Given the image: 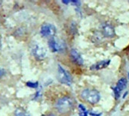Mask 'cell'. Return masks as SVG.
<instances>
[{"instance_id": "cell-1", "label": "cell", "mask_w": 129, "mask_h": 116, "mask_svg": "<svg viewBox=\"0 0 129 116\" xmlns=\"http://www.w3.org/2000/svg\"><path fill=\"white\" fill-rule=\"evenodd\" d=\"M73 100L70 97H64L59 99L55 105L57 112L62 115L69 113L73 108Z\"/></svg>"}, {"instance_id": "cell-2", "label": "cell", "mask_w": 129, "mask_h": 116, "mask_svg": "<svg viewBox=\"0 0 129 116\" xmlns=\"http://www.w3.org/2000/svg\"><path fill=\"white\" fill-rule=\"evenodd\" d=\"M82 98L91 104H95L100 101L101 96L98 91L93 89H85L82 93Z\"/></svg>"}, {"instance_id": "cell-3", "label": "cell", "mask_w": 129, "mask_h": 116, "mask_svg": "<svg viewBox=\"0 0 129 116\" xmlns=\"http://www.w3.org/2000/svg\"><path fill=\"white\" fill-rule=\"evenodd\" d=\"M57 79L62 84L67 85H70L72 83V77L70 74L60 66H58L57 68Z\"/></svg>"}, {"instance_id": "cell-4", "label": "cell", "mask_w": 129, "mask_h": 116, "mask_svg": "<svg viewBox=\"0 0 129 116\" xmlns=\"http://www.w3.org/2000/svg\"><path fill=\"white\" fill-rule=\"evenodd\" d=\"M32 54L36 59L42 60L45 58L47 55L46 49L39 44H35L32 47Z\"/></svg>"}, {"instance_id": "cell-5", "label": "cell", "mask_w": 129, "mask_h": 116, "mask_svg": "<svg viewBox=\"0 0 129 116\" xmlns=\"http://www.w3.org/2000/svg\"><path fill=\"white\" fill-rule=\"evenodd\" d=\"M40 32L43 37L53 38L54 35L56 34V28L54 25H52L51 23H44L41 26Z\"/></svg>"}, {"instance_id": "cell-6", "label": "cell", "mask_w": 129, "mask_h": 116, "mask_svg": "<svg viewBox=\"0 0 129 116\" xmlns=\"http://www.w3.org/2000/svg\"><path fill=\"white\" fill-rule=\"evenodd\" d=\"M48 46L53 52H59L63 51V46L61 42L54 38H51L48 42Z\"/></svg>"}, {"instance_id": "cell-7", "label": "cell", "mask_w": 129, "mask_h": 116, "mask_svg": "<svg viewBox=\"0 0 129 116\" xmlns=\"http://www.w3.org/2000/svg\"><path fill=\"white\" fill-rule=\"evenodd\" d=\"M102 32L104 36L107 38H111L115 35V29L113 26L108 23L103 24L102 26Z\"/></svg>"}, {"instance_id": "cell-8", "label": "cell", "mask_w": 129, "mask_h": 116, "mask_svg": "<svg viewBox=\"0 0 129 116\" xmlns=\"http://www.w3.org/2000/svg\"><path fill=\"white\" fill-rule=\"evenodd\" d=\"M127 86V80L125 79V78H122L121 79L118 83H117V85L116 87V88L114 89L115 91V94H116V97L118 99L122 93V91L126 88Z\"/></svg>"}, {"instance_id": "cell-9", "label": "cell", "mask_w": 129, "mask_h": 116, "mask_svg": "<svg viewBox=\"0 0 129 116\" xmlns=\"http://www.w3.org/2000/svg\"><path fill=\"white\" fill-rule=\"evenodd\" d=\"M71 54V57L73 59V60L77 63L78 65H82L83 64V59L81 56V54L75 49H73L70 52Z\"/></svg>"}, {"instance_id": "cell-10", "label": "cell", "mask_w": 129, "mask_h": 116, "mask_svg": "<svg viewBox=\"0 0 129 116\" xmlns=\"http://www.w3.org/2000/svg\"><path fill=\"white\" fill-rule=\"evenodd\" d=\"M110 63V60H103V61H101L98 63H96L95 65L92 66L91 67V69H96V70H98V69H104V68H106Z\"/></svg>"}, {"instance_id": "cell-11", "label": "cell", "mask_w": 129, "mask_h": 116, "mask_svg": "<svg viewBox=\"0 0 129 116\" xmlns=\"http://www.w3.org/2000/svg\"><path fill=\"white\" fill-rule=\"evenodd\" d=\"M15 116H30L29 113L22 109H17L15 112Z\"/></svg>"}, {"instance_id": "cell-12", "label": "cell", "mask_w": 129, "mask_h": 116, "mask_svg": "<svg viewBox=\"0 0 129 116\" xmlns=\"http://www.w3.org/2000/svg\"><path fill=\"white\" fill-rule=\"evenodd\" d=\"M79 109H80V116H86L87 115V112L85 109V107L82 105L79 106Z\"/></svg>"}, {"instance_id": "cell-13", "label": "cell", "mask_w": 129, "mask_h": 116, "mask_svg": "<svg viewBox=\"0 0 129 116\" xmlns=\"http://www.w3.org/2000/svg\"><path fill=\"white\" fill-rule=\"evenodd\" d=\"M26 85L29 88H36L38 87V82H27Z\"/></svg>"}, {"instance_id": "cell-14", "label": "cell", "mask_w": 129, "mask_h": 116, "mask_svg": "<svg viewBox=\"0 0 129 116\" xmlns=\"http://www.w3.org/2000/svg\"><path fill=\"white\" fill-rule=\"evenodd\" d=\"M5 74V69H3L0 68V78H1V77H2Z\"/></svg>"}, {"instance_id": "cell-15", "label": "cell", "mask_w": 129, "mask_h": 116, "mask_svg": "<svg viewBox=\"0 0 129 116\" xmlns=\"http://www.w3.org/2000/svg\"><path fill=\"white\" fill-rule=\"evenodd\" d=\"M1 47H2V44H1V39H0V49H1Z\"/></svg>"}, {"instance_id": "cell-16", "label": "cell", "mask_w": 129, "mask_h": 116, "mask_svg": "<svg viewBox=\"0 0 129 116\" xmlns=\"http://www.w3.org/2000/svg\"><path fill=\"white\" fill-rule=\"evenodd\" d=\"M49 116H54V115H49Z\"/></svg>"}, {"instance_id": "cell-17", "label": "cell", "mask_w": 129, "mask_h": 116, "mask_svg": "<svg viewBox=\"0 0 129 116\" xmlns=\"http://www.w3.org/2000/svg\"><path fill=\"white\" fill-rule=\"evenodd\" d=\"M128 77H129V74H128Z\"/></svg>"}]
</instances>
